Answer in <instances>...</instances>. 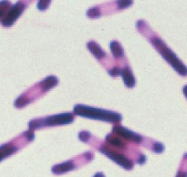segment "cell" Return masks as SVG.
I'll return each instance as SVG.
<instances>
[{
  "mask_svg": "<svg viewBox=\"0 0 187 177\" xmlns=\"http://www.w3.org/2000/svg\"><path fill=\"white\" fill-rule=\"evenodd\" d=\"M110 49L114 56L116 58H121L124 56V50L117 41H112L110 43Z\"/></svg>",
  "mask_w": 187,
  "mask_h": 177,
  "instance_id": "obj_9",
  "label": "cell"
},
{
  "mask_svg": "<svg viewBox=\"0 0 187 177\" xmlns=\"http://www.w3.org/2000/svg\"><path fill=\"white\" fill-rule=\"evenodd\" d=\"M25 4L20 1L10 8L2 20V25L10 27L17 20L25 9Z\"/></svg>",
  "mask_w": 187,
  "mask_h": 177,
  "instance_id": "obj_3",
  "label": "cell"
},
{
  "mask_svg": "<svg viewBox=\"0 0 187 177\" xmlns=\"http://www.w3.org/2000/svg\"><path fill=\"white\" fill-rule=\"evenodd\" d=\"M124 83L129 87H133L135 84V80L131 70L128 67L124 68L121 72Z\"/></svg>",
  "mask_w": 187,
  "mask_h": 177,
  "instance_id": "obj_7",
  "label": "cell"
},
{
  "mask_svg": "<svg viewBox=\"0 0 187 177\" xmlns=\"http://www.w3.org/2000/svg\"><path fill=\"white\" fill-rule=\"evenodd\" d=\"M93 177H105V176L103 175V173H96Z\"/></svg>",
  "mask_w": 187,
  "mask_h": 177,
  "instance_id": "obj_20",
  "label": "cell"
},
{
  "mask_svg": "<svg viewBox=\"0 0 187 177\" xmlns=\"http://www.w3.org/2000/svg\"><path fill=\"white\" fill-rule=\"evenodd\" d=\"M113 131L116 132L119 136L126 140L136 143H139L143 139L142 137L140 135L121 126L114 127L113 128Z\"/></svg>",
  "mask_w": 187,
  "mask_h": 177,
  "instance_id": "obj_5",
  "label": "cell"
},
{
  "mask_svg": "<svg viewBox=\"0 0 187 177\" xmlns=\"http://www.w3.org/2000/svg\"><path fill=\"white\" fill-rule=\"evenodd\" d=\"M121 70L120 69L115 68L113 69L110 70V74L111 76H117L118 75L121 74Z\"/></svg>",
  "mask_w": 187,
  "mask_h": 177,
  "instance_id": "obj_17",
  "label": "cell"
},
{
  "mask_svg": "<svg viewBox=\"0 0 187 177\" xmlns=\"http://www.w3.org/2000/svg\"><path fill=\"white\" fill-rule=\"evenodd\" d=\"M90 134L88 132H82L79 134V139L83 142H86L88 140Z\"/></svg>",
  "mask_w": 187,
  "mask_h": 177,
  "instance_id": "obj_16",
  "label": "cell"
},
{
  "mask_svg": "<svg viewBox=\"0 0 187 177\" xmlns=\"http://www.w3.org/2000/svg\"><path fill=\"white\" fill-rule=\"evenodd\" d=\"M106 139L110 144L114 146L119 147V148H123L124 146V143L122 142L119 139L116 137H112L110 134H108L106 137Z\"/></svg>",
  "mask_w": 187,
  "mask_h": 177,
  "instance_id": "obj_12",
  "label": "cell"
},
{
  "mask_svg": "<svg viewBox=\"0 0 187 177\" xmlns=\"http://www.w3.org/2000/svg\"><path fill=\"white\" fill-rule=\"evenodd\" d=\"M51 0H39L38 8L42 10H46L48 7Z\"/></svg>",
  "mask_w": 187,
  "mask_h": 177,
  "instance_id": "obj_14",
  "label": "cell"
},
{
  "mask_svg": "<svg viewBox=\"0 0 187 177\" xmlns=\"http://www.w3.org/2000/svg\"><path fill=\"white\" fill-rule=\"evenodd\" d=\"M88 48L91 52L98 58H102L105 56V53L101 47L95 42H90L88 44Z\"/></svg>",
  "mask_w": 187,
  "mask_h": 177,
  "instance_id": "obj_8",
  "label": "cell"
},
{
  "mask_svg": "<svg viewBox=\"0 0 187 177\" xmlns=\"http://www.w3.org/2000/svg\"><path fill=\"white\" fill-rule=\"evenodd\" d=\"M75 166L71 161H66L53 166L52 172L56 174H61L73 170Z\"/></svg>",
  "mask_w": 187,
  "mask_h": 177,
  "instance_id": "obj_6",
  "label": "cell"
},
{
  "mask_svg": "<svg viewBox=\"0 0 187 177\" xmlns=\"http://www.w3.org/2000/svg\"><path fill=\"white\" fill-rule=\"evenodd\" d=\"M115 2L118 10H124L131 6L133 0H116Z\"/></svg>",
  "mask_w": 187,
  "mask_h": 177,
  "instance_id": "obj_11",
  "label": "cell"
},
{
  "mask_svg": "<svg viewBox=\"0 0 187 177\" xmlns=\"http://www.w3.org/2000/svg\"><path fill=\"white\" fill-rule=\"evenodd\" d=\"M146 161V156L142 155L140 156V158H139L138 161H137V163L140 165H142L143 164L145 163Z\"/></svg>",
  "mask_w": 187,
  "mask_h": 177,
  "instance_id": "obj_18",
  "label": "cell"
},
{
  "mask_svg": "<svg viewBox=\"0 0 187 177\" xmlns=\"http://www.w3.org/2000/svg\"><path fill=\"white\" fill-rule=\"evenodd\" d=\"M15 150V148L13 146H7L6 145L0 146V161L6 156L12 154Z\"/></svg>",
  "mask_w": 187,
  "mask_h": 177,
  "instance_id": "obj_10",
  "label": "cell"
},
{
  "mask_svg": "<svg viewBox=\"0 0 187 177\" xmlns=\"http://www.w3.org/2000/svg\"><path fill=\"white\" fill-rule=\"evenodd\" d=\"M150 42L164 59L167 61L178 73L181 75L185 76L187 74V69L185 66L162 41V39L158 37H151L150 39Z\"/></svg>",
  "mask_w": 187,
  "mask_h": 177,
  "instance_id": "obj_2",
  "label": "cell"
},
{
  "mask_svg": "<svg viewBox=\"0 0 187 177\" xmlns=\"http://www.w3.org/2000/svg\"><path fill=\"white\" fill-rule=\"evenodd\" d=\"M100 152L124 169L130 170L133 168V164L131 161L122 154H119L105 147L101 149Z\"/></svg>",
  "mask_w": 187,
  "mask_h": 177,
  "instance_id": "obj_4",
  "label": "cell"
},
{
  "mask_svg": "<svg viewBox=\"0 0 187 177\" xmlns=\"http://www.w3.org/2000/svg\"><path fill=\"white\" fill-rule=\"evenodd\" d=\"M74 112L81 117L110 123L120 122L121 120V116L119 113L86 105H76L74 108Z\"/></svg>",
  "mask_w": 187,
  "mask_h": 177,
  "instance_id": "obj_1",
  "label": "cell"
},
{
  "mask_svg": "<svg viewBox=\"0 0 187 177\" xmlns=\"http://www.w3.org/2000/svg\"><path fill=\"white\" fill-rule=\"evenodd\" d=\"M176 177H187V174L185 173H178Z\"/></svg>",
  "mask_w": 187,
  "mask_h": 177,
  "instance_id": "obj_19",
  "label": "cell"
},
{
  "mask_svg": "<svg viewBox=\"0 0 187 177\" xmlns=\"http://www.w3.org/2000/svg\"><path fill=\"white\" fill-rule=\"evenodd\" d=\"M87 15L90 18H98L101 16L100 9L98 7H93L90 8L87 13Z\"/></svg>",
  "mask_w": 187,
  "mask_h": 177,
  "instance_id": "obj_13",
  "label": "cell"
},
{
  "mask_svg": "<svg viewBox=\"0 0 187 177\" xmlns=\"http://www.w3.org/2000/svg\"><path fill=\"white\" fill-rule=\"evenodd\" d=\"M164 150V147L163 144L160 143H156L154 144L153 146V151L156 153H161L163 152Z\"/></svg>",
  "mask_w": 187,
  "mask_h": 177,
  "instance_id": "obj_15",
  "label": "cell"
}]
</instances>
